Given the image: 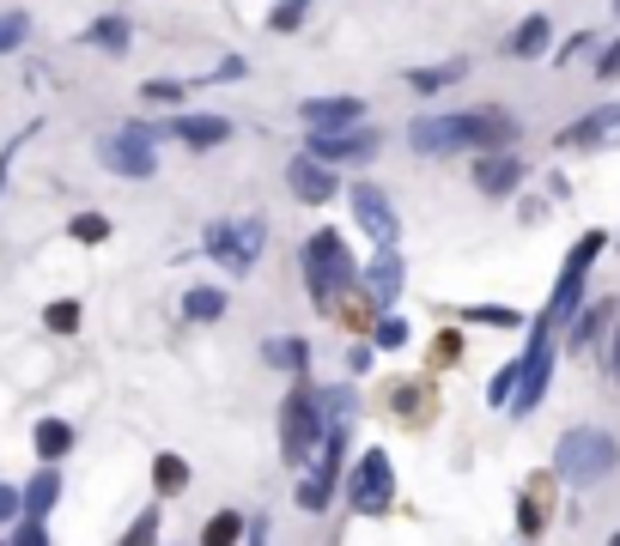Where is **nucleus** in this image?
Listing matches in <instances>:
<instances>
[{
  "label": "nucleus",
  "instance_id": "nucleus-1",
  "mask_svg": "<svg viewBox=\"0 0 620 546\" xmlns=\"http://www.w3.org/2000/svg\"><path fill=\"white\" fill-rule=\"evenodd\" d=\"M615 468H620V443L608 437L602 425H572L566 437H560V450H554V474L566 486H596Z\"/></svg>",
  "mask_w": 620,
  "mask_h": 546
},
{
  "label": "nucleus",
  "instance_id": "nucleus-2",
  "mask_svg": "<svg viewBox=\"0 0 620 546\" xmlns=\"http://www.w3.org/2000/svg\"><path fill=\"white\" fill-rule=\"evenodd\" d=\"M304 280H311V304H317L323 316H335V298L359 280L341 231H317L311 243H304Z\"/></svg>",
  "mask_w": 620,
  "mask_h": 546
},
{
  "label": "nucleus",
  "instance_id": "nucleus-3",
  "mask_svg": "<svg viewBox=\"0 0 620 546\" xmlns=\"http://www.w3.org/2000/svg\"><path fill=\"white\" fill-rule=\"evenodd\" d=\"M323 437V407H317V389H292L280 401V455H286V468H304L311 450Z\"/></svg>",
  "mask_w": 620,
  "mask_h": 546
},
{
  "label": "nucleus",
  "instance_id": "nucleus-4",
  "mask_svg": "<svg viewBox=\"0 0 620 546\" xmlns=\"http://www.w3.org/2000/svg\"><path fill=\"white\" fill-rule=\"evenodd\" d=\"M262 243H268V219L262 213H244L232 225H213L207 231V255L219 261L225 273H250L262 261Z\"/></svg>",
  "mask_w": 620,
  "mask_h": 546
},
{
  "label": "nucleus",
  "instance_id": "nucleus-5",
  "mask_svg": "<svg viewBox=\"0 0 620 546\" xmlns=\"http://www.w3.org/2000/svg\"><path fill=\"white\" fill-rule=\"evenodd\" d=\"M548 377H554V328L536 322L529 328V352L517 359V389H511V413H536L541 395H548Z\"/></svg>",
  "mask_w": 620,
  "mask_h": 546
},
{
  "label": "nucleus",
  "instance_id": "nucleus-6",
  "mask_svg": "<svg viewBox=\"0 0 620 546\" xmlns=\"http://www.w3.org/2000/svg\"><path fill=\"white\" fill-rule=\"evenodd\" d=\"M602 243H608L602 231H584L578 243H572V255H566V273H560V286H554V298H548V310H541V322H548V328H560V322H572V316H578V298H584V273H590V261L602 255Z\"/></svg>",
  "mask_w": 620,
  "mask_h": 546
},
{
  "label": "nucleus",
  "instance_id": "nucleus-7",
  "mask_svg": "<svg viewBox=\"0 0 620 546\" xmlns=\"http://www.w3.org/2000/svg\"><path fill=\"white\" fill-rule=\"evenodd\" d=\"M408 146L420 158L438 152H475V110H456V116H420L408 128Z\"/></svg>",
  "mask_w": 620,
  "mask_h": 546
},
{
  "label": "nucleus",
  "instance_id": "nucleus-8",
  "mask_svg": "<svg viewBox=\"0 0 620 546\" xmlns=\"http://www.w3.org/2000/svg\"><path fill=\"white\" fill-rule=\"evenodd\" d=\"M390 498H396V468H390V455L383 450H365L359 455V468H353V486H347V504H353L359 516H383Z\"/></svg>",
  "mask_w": 620,
  "mask_h": 546
},
{
  "label": "nucleus",
  "instance_id": "nucleus-9",
  "mask_svg": "<svg viewBox=\"0 0 620 546\" xmlns=\"http://www.w3.org/2000/svg\"><path fill=\"white\" fill-rule=\"evenodd\" d=\"M104 164L116 177H153L159 170V128H146V122H128L122 134L104 140Z\"/></svg>",
  "mask_w": 620,
  "mask_h": 546
},
{
  "label": "nucleus",
  "instance_id": "nucleus-10",
  "mask_svg": "<svg viewBox=\"0 0 620 546\" xmlns=\"http://www.w3.org/2000/svg\"><path fill=\"white\" fill-rule=\"evenodd\" d=\"M353 219L377 237V249H396L402 219H396V207H390V195H383L377 182H353Z\"/></svg>",
  "mask_w": 620,
  "mask_h": 546
},
{
  "label": "nucleus",
  "instance_id": "nucleus-11",
  "mask_svg": "<svg viewBox=\"0 0 620 546\" xmlns=\"http://www.w3.org/2000/svg\"><path fill=\"white\" fill-rule=\"evenodd\" d=\"M304 152L317 158V164H365L371 152H377V134L371 128H341V134H311V146Z\"/></svg>",
  "mask_w": 620,
  "mask_h": 546
},
{
  "label": "nucleus",
  "instance_id": "nucleus-12",
  "mask_svg": "<svg viewBox=\"0 0 620 546\" xmlns=\"http://www.w3.org/2000/svg\"><path fill=\"white\" fill-rule=\"evenodd\" d=\"M286 189L304 201V207H329L335 189H341V177H335L329 164H317L311 152H298V158H286Z\"/></svg>",
  "mask_w": 620,
  "mask_h": 546
},
{
  "label": "nucleus",
  "instance_id": "nucleus-13",
  "mask_svg": "<svg viewBox=\"0 0 620 546\" xmlns=\"http://www.w3.org/2000/svg\"><path fill=\"white\" fill-rule=\"evenodd\" d=\"M560 146H578V152H608L620 146V104H602L590 116H578L572 128H560Z\"/></svg>",
  "mask_w": 620,
  "mask_h": 546
},
{
  "label": "nucleus",
  "instance_id": "nucleus-14",
  "mask_svg": "<svg viewBox=\"0 0 620 546\" xmlns=\"http://www.w3.org/2000/svg\"><path fill=\"white\" fill-rule=\"evenodd\" d=\"M365 116V98H304L298 104V122L311 134H341V128H359Z\"/></svg>",
  "mask_w": 620,
  "mask_h": 546
},
{
  "label": "nucleus",
  "instance_id": "nucleus-15",
  "mask_svg": "<svg viewBox=\"0 0 620 546\" xmlns=\"http://www.w3.org/2000/svg\"><path fill=\"white\" fill-rule=\"evenodd\" d=\"M365 292L377 310H390V304L402 298V255L396 249H377V255L365 261Z\"/></svg>",
  "mask_w": 620,
  "mask_h": 546
},
{
  "label": "nucleus",
  "instance_id": "nucleus-16",
  "mask_svg": "<svg viewBox=\"0 0 620 546\" xmlns=\"http://www.w3.org/2000/svg\"><path fill=\"white\" fill-rule=\"evenodd\" d=\"M517 182H523V158L517 152H481V164H475L481 195H511Z\"/></svg>",
  "mask_w": 620,
  "mask_h": 546
},
{
  "label": "nucleus",
  "instance_id": "nucleus-17",
  "mask_svg": "<svg viewBox=\"0 0 620 546\" xmlns=\"http://www.w3.org/2000/svg\"><path fill=\"white\" fill-rule=\"evenodd\" d=\"M177 140H183L189 152H213V146L232 140V116H213V110H201V116H177Z\"/></svg>",
  "mask_w": 620,
  "mask_h": 546
},
{
  "label": "nucleus",
  "instance_id": "nucleus-18",
  "mask_svg": "<svg viewBox=\"0 0 620 546\" xmlns=\"http://www.w3.org/2000/svg\"><path fill=\"white\" fill-rule=\"evenodd\" d=\"M55 498H61V474H55V468H37V480L19 492V510H25L31 522H43V516L55 510Z\"/></svg>",
  "mask_w": 620,
  "mask_h": 546
},
{
  "label": "nucleus",
  "instance_id": "nucleus-19",
  "mask_svg": "<svg viewBox=\"0 0 620 546\" xmlns=\"http://www.w3.org/2000/svg\"><path fill=\"white\" fill-rule=\"evenodd\" d=\"M615 322V298H602V304H584V316L572 322V334H566V346L572 352H584V346H596L602 340V328Z\"/></svg>",
  "mask_w": 620,
  "mask_h": 546
},
{
  "label": "nucleus",
  "instance_id": "nucleus-20",
  "mask_svg": "<svg viewBox=\"0 0 620 546\" xmlns=\"http://www.w3.org/2000/svg\"><path fill=\"white\" fill-rule=\"evenodd\" d=\"M67 450H74V425H67V419H37V455H43V468H55Z\"/></svg>",
  "mask_w": 620,
  "mask_h": 546
},
{
  "label": "nucleus",
  "instance_id": "nucleus-21",
  "mask_svg": "<svg viewBox=\"0 0 620 546\" xmlns=\"http://www.w3.org/2000/svg\"><path fill=\"white\" fill-rule=\"evenodd\" d=\"M548 37H554V25H548V19H523V25H517V37H511V55L517 61H536L541 49H548Z\"/></svg>",
  "mask_w": 620,
  "mask_h": 546
},
{
  "label": "nucleus",
  "instance_id": "nucleus-22",
  "mask_svg": "<svg viewBox=\"0 0 620 546\" xmlns=\"http://www.w3.org/2000/svg\"><path fill=\"white\" fill-rule=\"evenodd\" d=\"M244 534H250V522H244L238 510H219V516H207V528H201V546H238Z\"/></svg>",
  "mask_w": 620,
  "mask_h": 546
},
{
  "label": "nucleus",
  "instance_id": "nucleus-23",
  "mask_svg": "<svg viewBox=\"0 0 620 546\" xmlns=\"http://www.w3.org/2000/svg\"><path fill=\"white\" fill-rule=\"evenodd\" d=\"M183 316H189V322H219V316H225V292L219 286H189Z\"/></svg>",
  "mask_w": 620,
  "mask_h": 546
},
{
  "label": "nucleus",
  "instance_id": "nucleus-24",
  "mask_svg": "<svg viewBox=\"0 0 620 546\" xmlns=\"http://www.w3.org/2000/svg\"><path fill=\"white\" fill-rule=\"evenodd\" d=\"M262 359L274 364V371H304V364H311V346H304L298 334H286V340H268Z\"/></svg>",
  "mask_w": 620,
  "mask_h": 546
},
{
  "label": "nucleus",
  "instance_id": "nucleus-25",
  "mask_svg": "<svg viewBox=\"0 0 620 546\" xmlns=\"http://www.w3.org/2000/svg\"><path fill=\"white\" fill-rule=\"evenodd\" d=\"M153 486H159V498L183 492V486H189V462H183V455H159V462H153Z\"/></svg>",
  "mask_w": 620,
  "mask_h": 546
},
{
  "label": "nucleus",
  "instance_id": "nucleus-26",
  "mask_svg": "<svg viewBox=\"0 0 620 546\" xmlns=\"http://www.w3.org/2000/svg\"><path fill=\"white\" fill-rule=\"evenodd\" d=\"M86 37H92V43H98V49H110V55H122V49H128V19H122V13H110V19H98V25H92V31H86Z\"/></svg>",
  "mask_w": 620,
  "mask_h": 546
},
{
  "label": "nucleus",
  "instance_id": "nucleus-27",
  "mask_svg": "<svg viewBox=\"0 0 620 546\" xmlns=\"http://www.w3.org/2000/svg\"><path fill=\"white\" fill-rule=\"evenodd\" d=\"M462 322H487V328H517L523 316L505 310V304H475V310H462Z\"/></svg>",
  "mask_w": 620,
  "mask_h": 546
},
{
  "label": "nucleus",
  "instance_id": "nucleus-28",
  "mask_svg": "<svg viewBox=\"0 0 620 546\" xmlns=\"http://www.w3.org/2000/svg\"><path fill=\"white\" fill-rule=\"evenodd\" d=\"M304 13H311V0H280L274 13H268V31H298Z\"/></svg>",
  "mask_w": 620,
  "mask_h": 546
},
{
  "label": "nucleus",
  "instance_id": "nucleus-29",
  "mask_svg": "<svg viewBox=\"0 0 620 546\" xmlns=\"http://www.w3.org/2000/svg\"><path fill=\"white\" fill-rule=\"evenodd\" d=\"M390 401H396V413H402V419H420L426 389H420V383H396V389H390Z\"/></svg>",
  "mask_w": 620,
  "mask_h": 546
},
{
  "label": "nucleus",
  "instance_id": "nucleus-30",
  "mask_svg": "<svg viewBox=\"0 0 620 546\" xmlns=\"http://www.w3.org/2000/svg\"><path fill=\"white\" fill-rule=\"evenodd\" d=\"M43 322H49L55 334H74V328H80V304H74V298L49 304V316H43Z\"/></svg>",
  "mask_w": 620,
  "mask_h": 546
},
{
  "label": "nucleus",
  "instance_id": "nucleus-31",
  "mask_svg": "<svg viewBox=\"0 0 620 546\" xmlns=\"http://www.w3.org/2000/svg\"><path fill=\"white\" fill-rule=\"evenodd\" d=\"M25 31H31V19H25V13H0V55L19 49V43H25Z\"/></svg>",
  "mask_w": 620,
  "mask_h": 546
},
{
  "label": "nucleus",
  "instance_id": "nucleus-32",
  "mask_svg": "<svg viewBox=\"0 0 620 546\" xmlns=\"http://www.w3.org/2000/svg\"><path fill=\"white\" fill-rule=\"evenodd\" d=\"M153 541H159V504L140 510V522L128 528V541H122V546H153Z\"/></svg>",
  "mask_w": 620,
  "mask_h": 546
},
{
  "label": "nucleus",
  "instance_id": "nucleus-33",
  "mask_svg": "<svg viewBox=\"0 0 620 546\" xmlns=\"http://www.w3.org/2000/svg\"><path fill=\"white\" fill-rule=\"evenodd\" d=\"M450 79H462V61L432 67V73H408V86H414V91H438V86H450Z\"/></svg>",
  "mask_w": 620,
  "mask_h": 546
},
{
  "label": "nucleus",
  "instance_id": "nucleus-34",
  "mask_svg": "<svg viewBox=\"0 0 620 546\" xmlns=\"http://www.w3.org/2000/svg\"><path fill=\"white\" fill-rule=\"evenodd\" d=\"M402 340H408V322H402V316H383V322H377V346H383V352H396Z\"/></svg>",
  "mask_w": 620,
  "mask_h": 546
},
{
  "label": "nucleus",
  "instance_id": "nucleus-35",
  "mask_svg": "<svg viewBox=\"0 0 620 546\" xmlns=\"http://www.w3.org/2000/svg\"><path fill=\"white\" fill-rule=\"evenodd\" d=\"M511 389H517V364H505L499 377H493V389H487V401H493V407H511Z\"/></svg>",
  "mask_w": 620,
  "mask_h": 546
},
{
  "label": "nucleus",
  "instance_id": "nucleus-36",
  "mask_svg": "<svg viewBox=\"0 0 620 546\" xmlns=\"http://www.w3.org/2000/svg\"><path fill=\"white\" fill-rule=\"evenodd\" d=\"M517 522H523V534H541L548 510H541V498H536V492H523V510H517Z\"/></svg>",
  "mask_w": 620,
  "mask_h": 546
},
{
  "label": "nucleus",
  "instance_id": "nucleus-37",
  "mask_svg": "<svg viewBox=\"0 0 620 546\" xmlns=\"http://www.w3.org/2000/svg\"><path fill=\"white\" fill-rule=\"evenodd\" d=\"M7 546H49V528H43V522H19V528H13V541H7Z\"/></svg>",
  "mask_w": 620,
  "mask_h": 546
},
{
  "label": "nucleus",
  "instance_id": "nucleus-38",
  "mask_svg": "<svg viewBox=\"0 0 620 546\" xmlns=\"http://www.w3.org/2000/svg\"><path fill=\"white\" fill-rule=\"evenodd\" d=\"M74 237H80V243H104V237H110V225L98 219V213H86V219H74Z\"/></svg>",
  "mask_w": 620,
  "mask_h": 546
},
{
  "label": "nucleus",
  "instance_id": "nucleus-39",
  "mask_svg": "<svg viewBox=\"0 0 620 546\" xmlns=\"http://www.w3.org/2000/svg\"><path fill=\"white\" fill-rule=\"evenodd\" d=\"M615 73H620V37L608 43L602 55H596V79H615Z\"/></svg>",
  "mask_w": 620,
  "mask_h": 546
},
{
  "label": "nucleus",
  "instance_id": "nucleus-40",
  "mask_svg": "<svg viewBox=\"0 0 620 546\" xmlns=\"http://www.w3.org/2000/svg\"><path fill=\"white\" fill-rule=\"evenodd\" d=\"M146 98H159V104H171V98H183V86H177V79H153V86H146Z\"/></svg>",
  "mask_w": 620,
  "mask_h": 546
},
{
  "label": "nucleus",
  "instance_id": "nucleus-41",
  "mask_svg": "<svg viewBox=\"0 0 620 546\" xmlns=\"http://www.w3.org/2000/svg\"><path fill=\"white\" fill-rule=\"evenodd\" d=\"M19 516V492L13 486H0V522H13Z\"/></svg>",
  "mask_w": 620,
  "mask_h": 546
},
{
  "label": "nucleus",
  "instance_id": "nucleus-42",
  "mask_svg": "<svg viewBox=\"0 0 620 546\" xmlns=\"http://www.w3.org/2000/svg\"><path fill=\"white\" fill-rule=\"evenodd\" d=\"M456 352H462V340H456V334H444V340H438V364H450Z\"/></svg>",
  "mask_w": 620,
  "mask_h": 546
},
{
  "label": "nucleus",
  "instance_id": "nucleus-43",
  "mask_svg": "<svg viewBox=\"0 0 620 546\" xmlns=\"http://www.w3.org/2000/svg\"><path fill=\"white\" fill-rule=\"evenodd\" d=\"M608 371H615V383H620V328H615V352H608Z\"/></svg>",
  "mask_w": 620,
  "mask_h": 546
},
{
  "label": "nucleus",
  "instance_id": "nucleus-44",
  "mask_svg": "<svg viewBox=\"0 0 620 546\" xmlns=\"http://www.w3.org/2000/svg\"><path fill=\"white\" fill-rule=\"evenodd\" d=\"M250 546H268V534H262V528H250Z\"/></svg>",
  "mask_w": 620,
  "mask_h": 546
},
{
  "label": "nucleus",
  "instance_id": "nucleus-45",
  "mask_svg": "<svg viewBox=\"0 0 620 546\" xmlns=\"http://www.w3.org/2000/svg\"><path fill=\"white\" fill-rule=\"evenodd\" d=\"M608 546H620V534H615V541H608Z\"/></svg>",
  "mask_w": 620,
  "mask_h": 546
},
{
  "label": "nucleus",
  "instance_id": "nucleus-46",
  "mask_svg": "<svg viewBox=\"0 0 620 546\" xmlns=\"http://www.w3.org/2000/svg\"><path fill=\"white\" fill-rule=\"evenodd\" d=\"M615 7H620V0H615Z\"/></svg>",
  "mask_w": 620,
  "mask_h": 546
}]
</instances>
